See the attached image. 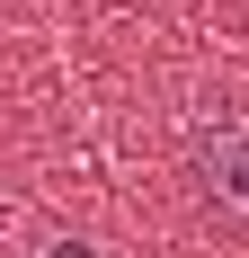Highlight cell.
<instances>
[{"instance_id":"obj_1","label":"cell","mask_w":249,"mask_h":258,"mask_svg":"<svg viewBox=\"0 0 249 258\" xmlns=\"http://www.w3.org/2000/svg\"><path fill=\"white\" fill-rule=\"evenodd\" d=\"M187 178H196L205 214L249 232V107H214L187 143Z\"/></svg>"},{"instance_id":"obj_2","label":"cell","mask_w":249,"mask_h":258,"mask_svg":"<svg viewBox=\"0 0 249 258\" xmlns=\"http://www.w3.org/2000/svg\"><path fill=\"white\" fill-rule=\"evenodd\" d=\"M45 258H89V240H53V249Z\"/></svg>"}]
</instances>
